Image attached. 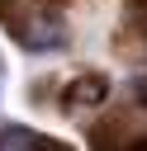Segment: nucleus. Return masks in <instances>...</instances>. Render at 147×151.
I'll use <instances>...</instances> for the list:
<instances>
[{
    "label": "nucleus",
    "mask_w": 147,
    "mask_h": 151,
    "mask_svg": "<svg viewBox=\"0 0 147 151\" xmlns=\"http://www.w3.org/2000/svg\"><path fill=\"white\" fill-rule=\"evenodd\" d=\"M19 42H24L28 52H57V47L66 42V24H62V14L38 9V14L19 28Z\"/></svg>",
    "instance_id": "nucleus-1"
},
{
    "label": "nucleus",
    "mask_w": 147,
    "mask_h": 151,
    "mask_svg": "<svg viewBox=\"0 0 147 151\" xmlns=\"http://www.w3.org/2000/svg\"><path fill=\"white\" fill-rule=\"evenodd\" d=\"M104 99H109V80H104L100 71L76 76V80L66 85V94H62V104H66V109H95V104H104Z\"/></svg>",
    "instance_id": "nucleus-2"
},
{
    "label": "nucleus",
    "mask_w": 147,
    "mask_h": 151,
    "mask_svg": "<svg viewBox=\"0 0 147 151\" xmlns=\"http://www.w3.org/2000/svg\"><path fill=\"white\" fill-rule=\"evenodd\" d=\"M0 151H62V146L33 127H0Z\"/></svg>",
    "instance_id": "nucleus-3"
},
{
    "label": "nucleus",
    "mask_w": 147,
    "mask_h": 151,
    "mask_svg": "<svg viewBox=\"0 0 147 151\" xmlns=\"http://www.w3.org/2000/svg\"><path fill=\"white\" fill-rule=\"evenodd\" d=\"M133 94H138V104H147V76H138V80H133Z\"/></svg>",
    "instance_id": "nucleus-4"
},
{
    "label": "nucleus",
    "mask_w": 147,
    "mask_h": 151,
    "mask_svg": "<svg viewBox=\"0 0 147 151\" xmlns=\"http://www.w3.org/2000/svg\"><path fill=\"white\" fill-rule=\"evenodd\" d=\"M133 151H147V142H138V146H133Z\"/></svg>",
    "instance_id": "nucleus-5"
}]
</instances>
